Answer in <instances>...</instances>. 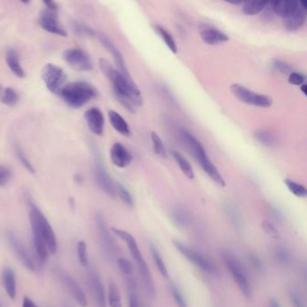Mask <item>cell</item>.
<instances>
[{"mask_svg":"<svg viewBox=\"0 0 307 307\" xmlns=\"http://www.w3.org/2000/svg\"><path fill=\"white\" fill-rule=\"evenodd\" d=\"M100 67L104 76L111 82L114 93L118 102L129 112L134 113L136 111V106L142 104V96L132 77L122 75L106 60H100Z\"/></svg>","mask_w":307,"mask_h":307,"instance_id":"1","label":"cell"},{"mask_svg":"<svg viewBox=\"0 0 307 307\" xmlns=\"http://www.w3.org/2000/svg\"><path fill=\"white\" fill-rule=\"evenodd\" d=\"M111 232H113V234L118 236V238L122 240L126 244L132 257L136 262V266L138 268V272L145 292L148 294V296L154 299L156 296V288L154 284L152 275L150 273L149 266L147 265V262L142 256V253L140 252L139 245L137 244L136 238L126 230L118 229L116 227H113L111 229Z\"/></svg>","mask_w":307,"mask_h":307,"instance_id":"2","label":"cell"},{"mask_svg":"<svg viewBox=\"0 0 307 307\" xmlns=\"http://www.w3.org/2000/svg\"><path fill=\"white\" fill-rule=\"evenodd\" d=\"M181 140L185 144L188 149L190 150L191 154L194 156V160L202 168L204 173L219 186H226V180L221 175V173L217 170L214 164L210 160L206 150L202 144L199 142L196 137L192 134L186 129L182 128L180 131Z\"/></svg>","mask_w":307,"mask_h":307,"instance_id":"3","label":"cell"},{"mask_svg":"<svg viewBox=\"0 0 307 307\" xmlns=\"http://www.w3.org/2000/svg\"><path fill=\"white\" fill-rule=\"evenodd\" d=\"M60 95L68 106L80 108L94 100L98 95V91L88 82H74L62 86Z\"/></svg>","mask_w":307,"mask_h":307,"instance_id":"4","label":"cell"},{"mask_svg":"<svg viewBox=\"0 0 307 307\" xmlns=\"http://www.w3.org/2000/svg\"><path fill=\"white\" fill-rule=\"evenodd\" d=\"M222 262L226 268L230 272L232 280L238 286L244 296L250 299L252 296V286L248 276V271L238 257L230 250H222L221 253Z\"/></svg>","mask_w":307,"mask_h":307,"instance_id":"5","label":"cell"},{"mask_svg":"<svg viewBox=\"0 0 307 307\" xmlns=\"http://www.w3.org/2000/svg\"><path fill=\"white\" fill-rule=\"evenodd\" d=\"M29 206V219L31 226L34 227L44 240L49 252L55 254L57 252V240L55 236L54 230L47 220L46 216L42 214L40 208L32 202L30 198H28Z\"/></svg>","mask_w":307,"mask_h":307,"instance_id":"6","label":"cell"},{"mask_svg":"<svg viewBox=\"0 0 307 307\" xmlns=\"http://www.w3.org/2000/svg\"><path fill=\"white\" fill-rule=\"evenodd\" d=\"M96 224L104 257L108 262H112L118 256V244L114 239L113 232L109 230L106 222L101 214L96 216Z\"/></svg>","mask_w":307,"mask_h":307,"instance_id":"7","label":"cell"},{"mask_svg":"<svg viewBox=\"0 0 307 307\" xmlns=\"http://www.w3.org/2000/svg\"><path fill=\"white\" fill-rule=\"evenodd\" d=\"M173 244L176 250L196 268L208 274L214 275L216 273V266L209 258L180 240H173Z\"/></svg>","mask_w":307,"mask_h":307,"instance_id":"8","label":"cell"},{"mask_svg":"<svg viewBox=\"0 0 307 307\" xmlns=\"http://www.w3.org/2000/svg\"><path fill=\"white\" fill-rule=\"evenodd\" d=\"M230 92L237 100L244 104H250L253 106L268 108L272 106V98L266 95H262L255 91L248 90V88L240 84H232L230 86Z\"/></svg>","mask_w":307,"mask_h":307,"instance_id":"9","label":"cell"},{"mask_svg":"<svg viewBox=\"0 0 307 307\" xmlns=\"http://www.w3.org/2000/svg\"><path fill=\"white\" fill-rule=\"evenodd\" d=\"M42 78L48 90L50 93L57 94L62 88V85L66 80V75L64 70L59 66L48 64H46L42 70Z\"/></svg>","mask_w":307,"mask_h":307,"instance_id":"10","label":"cell"},{"mask_svg":"<svg viewBox=\"0 0 307 307\" xmlns=\"http://www.w3.org/2000/svg\"><path fill=\"white\" fill-rule=\"evenodd\" d=\"M86 283L95 302L96 307H108L103 283L98 272L93 266H90L86 270Z\"/></svg>","mask_w":307,"mask_h":307,"instance_id":"11","label":"cell"},{"mask_svg":"<svg viewBox=\"0 0 307 307\" xmlns=\"http://www.w3.org/2000/svg\"><path fill=\"white\" fill-rule=\"evenodd\" d=\"M64 59L67 64L78 72H90L93 62L90 55L80 48H70L64 52Z\"/></svg>","mask_w":307,"mask_h":307,"instance_id":"12","label":"cell"},{"mask_svg":"<svg viewBox=\"0 0 307 307\" xmlns=\"http://www.w3.org/2000/svg\"><path fill=\"white\" fill-rule=\"evenodd\" d=\"M94 176L98 185L104 191V194H108L111 198H116L118 196L116 193V184L114 182L108 170L101 162L100 158L96 157L94 163Z\"/></svg>","mask_w":307,"mask_h":307,"instance_id":"13","label":"cell"},{"mask_svg":"<svg viewBox=\"0 0 307 307\" xmlns=\"http://www.w3.org/2000/svg\"><path fill=\"white\" fill-rule=\"evenodd\" d=\"M56 276L58 278L60 282L62 284L64 288L68 290L70 294L74 298V300L82 307H86L88 304V300L85 293L83 292L82 288L78 286L76 280L72 276L68 275V273L64 271L57 270L55 271Z\"/></svg>","mask_w":307,"mask_h":307,"instance_id":"14","label":"cell"},{"mask_svg":"<svg viewBox=\"0 0 307 307\" xmlns=\"http://www.w3.org/2000/svg\"><path fill=\"white\" fill-rule=\"evenodd\" d=\"M39 24L41 28L46 30V32L54 34L59 36L67 37L68 32L64 29V26L60 23L57 11L54 10H42L39 16Z\"/></svg>","mask_w":307,"mask_h":307,"instance_id":"15","label":"cell"},{"mask_svg":"<svg viewBox=\"0 0 307 307\" xmlns=\"http://www.w3.org/2000/svg\"><path fill=\"white\" fill-rule=\"evenodd\" d=\"M6 240L10 244V248L13 250L19 262H21V264L24 265L26 268H28V270H36L34 262L32 260V257L30 256L26 248L20 242V240L12 232H8L6 234Z\"/></svg>","mask_w":307,"mask_h":307,"instance_id":"16","label":"cell"},{"mask_svg":"<svg viewBox=\"0 0 307 307\" xmlns=\"http://www.w3.org/2000/svg\"><path fill=\"white\" fill-rule=\"evenodd\" d=\"M84 118L86 120V124L94 134L101 136L104 132V114L101 112V110L98 108H92L88 109Z\"/></svg>","mask_w":307,"mask_h":307,"instance_id":"17","label":"cell"},{"mask_svg":"<svg viewBox=\"0 0 307 307\" xmlns=\"http://www.w3.org/2000/svg\"><path fill=\"white\" fill-rule=\"evenodd\" d=\"M98 38H100V41L101 42V44H103L104 48L108 50L109 52L113 56L114 62L116 64V66H118V70L122 73V75H124L126 77H131L130 73L127 70L126 64V62L124 59V56H122L121 52L119 50L118 47L114 46L111 40L106 36L104 34H100Z\"/></svg>","mask_w":307,"mask_h":307,"instance_id":"18","label":"cell"},{"mask_svg":"<svg viewBox=\"0 0 307 307\" xmlns=\"http://www.w3.org/2000/svg\"><path fill=\"white\" fill-rule=\"evenodd\" d=\"M110 156L114 165L120 168L127 167L132 160L130 152L120 142L114 144L110 150Z\"/></svg>","mask_w":307,"mask_h":307,"instance_id":"19","label":"cell"},{"mask_svg":"<svg viewBox=\"0 0 307 307\" xmlns=\"http://www.w3.org/2000/svg\"><path fill=\"white\" fill-rule=\"evenodd\" d=\"M201 38L208 46H217L229 41V37L224 32L212 26H206L200 32Z\"/></svg>","mask_w":307,"mask_h":307,"instance_id":"20","label":"cell"},{"mask_svg":"<svg viewBox=\"0 0 307 307\" xmlns=\"http://www.w3.org/2000/svg\"><path fill=\"white\" fill-rule=\"evenodd\" d=\"M276 14L282 18H288L299 10V2L294 1H273L270 3Z\"/></svg>","mask_w":307,"mask_h":307,"instance_id":"21","label":"cell"},{"mask_svg":"<svg viewBox=\"0 0 307 307\" xmlns=\"http://www.w3.org/2000/svg\"><path fill=\"white\" fill-rule=\"evenodd\" d=\"M306 21V10H304L300 6L296 13L292 14L288 18L284 19V26L288 31L294 32L300 30L304 26Z\"/></svg>","mask_w":307,"mask_h":307,"instance_id":"22","label":"cell"},{"mask_svg":"<svg viewBox=\"0 0 307 307\" xmlns=\"http://www.w3.org/2000/svg\"><path fill=\"white\" fill-rule=\"evenodd\" d=\"M170 217L172 221L180 228L188 227L192 222L190 212L181 206H176L175 208H172V211L170 212Z\"/></svg>","mask_w":307,"mask_h":307,"instance_id":"23","label":"cell"},{"mask_svg":"<svg viewBox=\"0 0 307 307\" xmlns=\"http://www.w3.org/2000/svg\"><path fill=\"white\" fill-rule=\"evenodd\" d=\"M109 121L111 126L114 128L116 131L118 132L122 136H131V130L128 122L126 121V119L122 118L120 114H118L116 111L110 110L108 112Z\"/></svg>","mask_w":307,"mask_h":307,"instance_id":"24","label":"cell"},{"mask_svg":"<svg viewBox=\"0 0 307 307\" xmlns=\"http://www.w3.org/2000/svg\"><path fill=\"white\" fill-rule=\"evenodd\" d=\"M6 62L8 66L11 70V72L14 73L16 76H18L20 78H24L26 73L21 66L18 52L16 50L14 49H10L8 50L6 55Z\"/></svg>","mask_w":307,"mask_h":307,"instance_id":"25","label":"cell"},{"mask_svg":"<svg viewBox=\"0 0 307 307\" xmlns=\"http://www.w3.org/2000/svg\"><path fill=\"white\" fill-rule=\"evenodd\" d=\"M3 284L6 292L11 299H14L16 296V280L14 270L6 266L3 270Z\"/></svg>","mask_w":307,"mask_h":307,"instance_id":"26","label":"cell"},{"mask_svg":"<svg viewBox=\"0 0 307 307\" xmlns=\"http://www.w3.org/2000/svg\"><path fill=\"white\" fill-rule=\"evenodd\" d=\"M274 258L276 262L282 266H289L293 260V255L284 245H278L274 248Z\"/></svg>","mask_w":307,"mask_h":307,"instance_id":"27","label":"cell"},{"mask_svg":"<svg viewBox=\"0 0 307 307\" xmlns=\"http://www.w3.org/2000/svg\"><path fill=\"white\" fill-rule=\"evenodd\" d=\"M126 284L128 288V296H129V307H144L139 299L137 283L134 276L126 278Z\"/></svg>","mask_w":307,"mask_h":307,"instance_id":"28","label":"cell"},{"mask_svg":"<svg viewBox=\"0 0 307 307\" xmlns=\"http://www.w3.org/2000/svg\"><path fill=\"white\" fill-rule=\"evenodd\" d=\"M172 154L173 158L175 160V162L178 163V165L180 168L181 172L184 173V175L188 178L193 180L194 178V170H193V168L191 166L190 162L182 154H180L176 150H172Z\"/></svg>","mask_w":307,"mask_h":307,"instance_id":"29","label":"cell"},{"mask_svg":"<svg viewBox=\"0 0 307 307\" xmlns=\"http://www.w3.org/2000/svg\"><path fill=\"white\" fill-rule=\"evenodd\" d=\"M150 250L152 253V256L154 258V264L156 268H158L160 274L164 278H168V270L167 266L165 264V262L162 258V256L160 252H158V248L154 244H150Z\"/></svg>","mask_w":307,"mask_h":307,"instance_id":"30","label":"cell"},{"mask_svg":"<svg viewBox=\"0 0 307 307\" xmlns=\"http://www.w3.org/2000/svg\"><path fill=\"white\" fill-rule=\"evenodd\" d=\"M268 5L266 1H246L242 4V10L247 16H255L265 10Z\"/></svg>","mask_w":307,"mask_h":307,"instance_id":"31","label":"cell"},{"mask_svg":"<svg viewBox=\"0 0 307 307\" xmlns=\"http://www.w3.org/2000/svg\"><path fill=\"white\" fill-rule=\"evenodd\" d=\"M18 94L11 88H5L0 85V102L2 104L13 106L18 102Z\"/></svg>","mask_w":307,"mask_h":307,"instance_id":"32","label":"cell"},{"mask_svg":"<svg viewBox=\"0 0 307 307\" xmlns=\"http://www.w3.org/2000/svg\"><path fill=\"white\" fill-rule=\"evenodd\" d=\"M108 304L109 307H122V299L118 284L114 281H110L108 293Z\"/></svg>","mask_w":307,"mask_h":307,"instance_id":"33","label":"cell"},{"mask_svg":"<svg viewBox=\"0 0 307 307\" xmlns=\"http://www.w3.org/2000/svg\"><path fill=\"white\" fill-rule=\"evenodd\" d=\"M154 29L160 37L162 39L163 42H165V44L168 46V48L172 50L173 54H176L178 46H176V42L172 36V34L168 32L166 28H162L160 26H155Z\"/></svg>","mask_w":307,"mask_h":307,"instance_id":"34","label":"cell"},{"mask_svg":"<svg viewBox=\"0 0 307 307\" xmlns=\"http://www.w3.org/2000/svg\"><path fill=\"white\" fill-rule=\"evenodd\" d=\"M284 185L286 186V188H288L289 191L294 194L298 198H304L307 196L306 188L302 184H299L296 181L292 180H289L286 178L284 180Z\"/></svg>","mask_w":307,"mask_h":307,"instance_id":"35","label":"cell"},{"mask_svg":"<svg viewBox=\"0 0 307 307\" xmlns=\"http://www.w3.org/2000/svg\"><path fill=\"white\" fill-rule=\"evenodd\" d=\"M150 139H152V142L154 152L158 156H160L162 158H167V150L165 148V145L163 144L162 138L160 137L156 132H152Z\"/></svg>","mask_w":307,"mask_h":307,"instance_id":"36","label":"cell"},{"mask_svg":"<svg viewBox=\"0 0 307 307\" xmlns=\"http://www.w3.org/2000/svg\"><path fill=\"white\" fill-rule=\"evenodd\" d=\"M14 152L16 154V157L18 158L20 163L23 165L24 168L28 170V172L34 174L36 173V170L32 166V163L29 160L28 156L26 152H24V150L22 149V147L19 144L14 145Z\"/></svg>","mask_w":307,"mask_h":307,"instance_id":"37","label":"cell"},{"mask_svg":"<svg viewBox=\"0 0 307 307\" xmlns=\"http://www.w3.org/2000/svg\"><path fill=\"white\" fill-rule=\"evenodd\" d=\"M288 296L293 307H306V298L302 292L298 288L289 289Z\"/></svg>","mask_w":307,"mask_h":307,"instance_id":"38","label":"cell"},{"mask_svg":"<svg viewBox=\"0 0 307 307\" xmlns=\"http://www.w3.org/2000/svg\"><path fill=\"white\" fill-rule=\"evenodd\" d=\"M116 265L122 275L126 276V278L134 276V266L132 265V263L130 260H128L127 258H119L116 260Z\"/></svg>","mask_w":307,"mask_h":307,"instance_id":"39","label":"cell"},{"mask_svg":"<svg viewBox=\"0 0 307 307\" xmlns=\"http://www.w3.org/2000/svg\"><path fill=\"white\" fill-rule=\"evenodd\" d=\"M116 193L120 196V198L122 199V202L126 204L128 208H134V200L132 196L131 193L129 192V190H127L124 186L116 183Z\"/></svg>","mask_w":307,"mask_h":307,"instance_id":"40","label":"cell"},{"mask_svg":"<svg viewBox=\"0 0 307 307\" xmlns=\"http://www.w3.org/2000/svg\"><path fill=\"white\" fill-rule=\"evenodd\" d=\"M170 290L172 292V296L174 301L176 302V306L178 307H188V302L186 300L185 296L183 293L181 292L180 288L174 283H170Z\"/></svg>","mask_w":307,"mask_h":307,"instance_id":"41","label":"cell"},{"mask_svg":"<svg viewBox=\"0 0 307 307\" xmlns=\"http://www.w3.org/2000/svg\"><path fill=\"white\" fill-rule=\"evenodd\" d=\"M226 214L229 217L230 221L232 222V224L234 226L236 229H242L244 224H242V219L240 214V212L236 210V208H232L230 206H227L226 209Z\"/></svg>","mask_w":307,"mask_h":307,"instance_id":"42","label":"cell"},{"mask_svg":"<svg viewBox=\"0 0 307 307\" xmlns=\"http://www.w3.org/2000/svg\"><path fill=\"white\" fill-rule=\"evenodd\" d=\"M254 136L262 144L265 146H272L275 144V137L270 132L256 131Z\"/></svg>","mask_w":307,"mask_h":307,"instance_id":"43","label":"cell"},{"mask_svg":"<svg viewBox=\"0 0 307 307\" xmlns=\"http://www.w3.org/2000/svg\"><path fill=\"white\" fill-rule=\"evenodd\" d=\"M78 258L82 266H88V255L86 250V244L84 240H80L77 245Z\"/></svg>","mask_w":307,"mask_h":307,"instance_id":"44","label":"cell"},{"mask_svg":"<svg viewBox=\"0 0 307 307\" xmlns=\"http://www.w3.org/2000/svg\"><path fill=\"white\" fill-rule=\"evenodd\" d=\"M248 262L252 266L253 268L258 272H262L264 270V263L262 258L258 256L256 253L250 252L248 255Z\"/></svg>","mask_w":307,"mask_h":307,"instance_id":"45","label":"cell"},{"mask_svg":"<svg viewBox=\"0 0 307 307\" xmlns=\"http://www.w3.org/2000/svg\"><path fill=\"white\" fill-rule=\"evenodd\" d=\"M262 229L264 232H266V234L270 235L273 238H278V230L276 229V227L274 226V224L272 222L263 221L262 222Z\"/></svg>","mask_w":307,"mask_h":307,"instance_id":"46","label":"cell"},{"mask_svg":"<svg viewBox=\"0 0 307 307\" xmlns=\"http://www.w3.org/2000/svg\"><path fill=\"white\" fill-rule=\"evenodd\" d=\"M74 29L80 34H84V36H96L95 31L92 28L86 26V24H84L75 22L74 23Z\"/></svg>","mask_w":307,"mask_h":307,"instance_id":"47","label":"cell"},{"mask_svg":"<svg viewBox=\"0 0 307 307\" xmlns=\"http://www.w3.org/2000/svg\"><path fill=\"white\" fill-rule=\"evenodd\" d=\"M304 80H306V78L301 73L294 72H293L289 74L288 82L290 84H292V85L301 86V85L304 84Z\"/></svg>","mask_w":307,"mask_h":307,"instance_id":"48","label":"cell"},{"mask_svg":"<svg viewBox=\"0 0 307 307\" xmlns=\"http://www.w3.org/2000/svg\"><path fill=\"white\" fill-rule=\"evenodd\" d=\"M11 172L8 168L0 165V186H3L10 182Z\"/></svg>","mask_w":307,"mask_h":307,"instance_id":"49","label":"cell"},{"mask_svg":"<svg viewBox=\"0 0 307 307\" xmlns=\"http://www.w3.org/2000/svg\"><path fill=\"white\" fill-rule=\"evenodd\" d=\"M274 67H275L276 70H278L280 72L284 73V74H286V73L290 74V73L293 72L291 70V67H290L289 65L284 64V62L280 60H275V62H274Z\"/></svg>","mask_w":307,"mask_h":307,"instance_id":"50","label":"cell"},{"mask_svg":"<svg viewBox=\"0 0 307 307\" xmlns=\"http://www.w3.org/2000/svg\"><path fill=\"white\" fill-rule=\"evenodd\" d=\"M22 307H37V306L34 302H32V300L31 298L26 296V298H24L23 306H22Z\"/></svg>","mask_w":307,"mask_h":307,"instance_id":"51","label":"cell"},{"mask_svg":"<svg viewBox=\"0 0 307 307\" xmlns=\"http://www.w3.org/2000/svg\"><path fill=\"white\" fill-rule=\"evenodd\" d=\"M44 4L46 6V8L48 10H54V11L58 10V6L54 1H46V2H44Z\"/></svg>","mask_w":307,"mask_h":307,"instance_id":"52","label":"cell"},{"mask_svg":"<svg viewBox=\"0 0 307 307\" xmlns=\"http://www.w3.org/2000/svg\"><path fill=\"white\" fill-rule=\"evenodd\" d=\"M268 307H281L280 301H278L276 298H271L268 302Z\"/></svg>","mask_w":307,"mask_h":307,"instance_id":"53","label":"cell"},{"mask_svg":"<svg viewBox=\"0 0 307 307\" xmlns=\"http://www.w3.org/2000/svg\"><path fill=\"white\" fill-rule=\"evenodd\" d=\"M306 88V85H304V84H302V85L300 86V90H301L302 94H304V96H306L307 94Z\"/></svg>","mask_w":307,"mask_h":307,"instance_id":"54","label":"cell"},{"mask_svg":"<svg viewBox=\"0 0 307 307\" xmlns=\"http://www.w3.org/2000/svg\"><path fill=\"white\" fill-rule=\"evenodd\" d=\"M0 307H2V306H1V304H0Z\"/></svg>","mask_w":307,"mask_h":307,"instance_id":"55","label":"cell"}]
</instances>
